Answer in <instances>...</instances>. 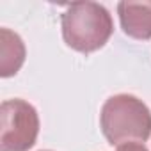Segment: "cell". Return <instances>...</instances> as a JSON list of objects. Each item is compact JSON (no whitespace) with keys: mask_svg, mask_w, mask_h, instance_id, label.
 <instances>
[{"mask_svg":"<svg viewBox=\"0 0 151 151\" xmlns=\"http://www.w3.org/2000/svg\"><path fill=\"white\" fill-rule=\"evenodd\" d=\"M64 43L80 53H93L107 45L114 32V22L105 6L78 2L66 7L60 16Z\"/></svg>","mask_w":151,"mask_h":151,"instance_id":"cell-1","label":"cell"},{"mask_svg":"<svg viewBox=\"0 0 151 151\" xmlns=\"http://www.w3.org/2000/svg\"><path fill=\"white\" fill-rule=\"evenodd\" d=\"M117 14L126 36L140 41L151 39V2H119Z\"/></svg>","mask_w":151,"mask_h":151,"instance_id":"cell-4","label":"cell"},{"mask_svg":"<svg viewBox=\"0 0 151 151\" xmlns=\"http://www.w3.org/2000/svg\"><path fill=\"white\" fill-rule=\"evenodd\" d=\"M100 124L112 146L144 142L151 135V110L133 94H116L103 103Z\"/></svg>","mask_w":151,"mask_h":151,"instance_id":"cell-2","label":"cell"},{"mask_svg":"<svg viewBox=\"0 0 151 151\" xmlns=\"http://www.w3.org/2000/svg\"><path fill=\"white\" fill-rule=\"evenodd\" d=\"M25 55L23 39L9 29H0V77L9 78L16 75L25 62Z\"/></svg>","mask_w":151,"mask_h":151,"instance_id":"cell-5","label":"cell"},{"mask_svg":"<svg viewBox=\"0 0 151 151\" xmlns=\"http://www.w3.org/2000/svg\"><path fill=\"white\" fill-rule=\"evenodd\" d=\"M39 135L37 110L25 100L0 105V151H29Z\"/></svg>","mask_w":151,"mask_h":151,"instance_id":"cell-3","label":"cell"},{"mask_svg":"<svg viewBox=\"0 0 151 151\" xmlns=\"http://www.w3.org/2000/svg\"><path fill=\"white\" fill-rule=\"evenodd\" d=\"M117 151H147V147L144 146V142H128L117 146Z\"/></svg>","mask_w":151,"mask_h":151,"instance_id":"cell-6","label":"cell"}]
</instances>
